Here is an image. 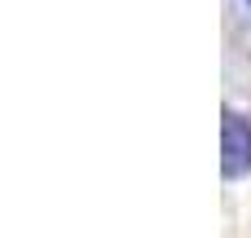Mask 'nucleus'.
Wrapping results in <instances>:
<instances>
[{
  "label": "nucleus",
  "instance_id": "nucleus-1",
  "mask_svg": "<svg viewBox=\"0 0 251 238\" xmlns=\"http://www.w3.org/2000/svg\"><path fill=\"white\" fill-rule=\"evenodd\" d=\"M221 155H225L221 168H225L229 181H238V177L251 172V119L247 115L225 110V119H221Z\"/></svg>",
  "mask_w": 251,
  "mask_h": 238
},
{
  "label": "nucleus",
  "instance_id": "nucleus-2",
  "mask_svg": "<svg viewBox=\"0 0 251 238\" xmlns=\"http://www.w3.org/2000/svg\"><path fill=\"white\" fill-rule=\"evenodd\" d=\"M247 9H251V0H247Z\"/></svg>",
  "mask_w": 251,
  "mask_h": 238
}]
</instances>
